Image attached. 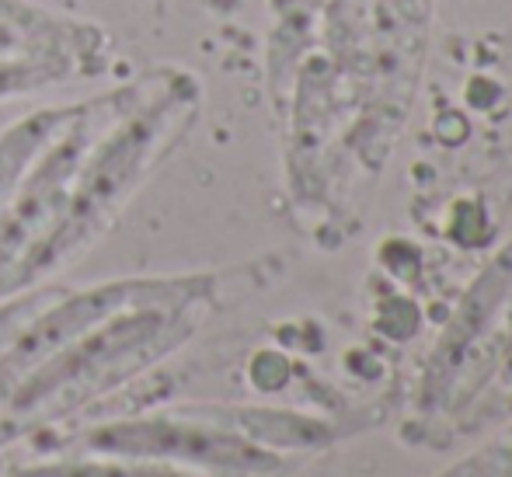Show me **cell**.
Listing matches in <instances>:
<instances>
[{
    "instance_id": "obj_2",
    "label": "cell",
    "mask_w": 512,
    "mask_h": 477,
    "mask_svg": "<svg viewBox=\"0 0 512 477\" xmlns=\"http://www.w3.org/2000/svg\"><path fill=\"white\" fill-rule=\"evenodd\" d=\"M7 477H192L171 467H157L150 460H49V464L18 467Z\"/></svg>"
},
{
    "instance_id": "obj_3",
    "label": "cell",
    "mask_w": 512,
    "mask_h": 477,
    "mask_svg": "<svg viewBox=\"0 0 512 477\" xmlns=\"http://www.w3.org/2000/svg\"><path fill=\"white\" fill-rule=\"evenodd\" d=\"M39 310H46V300H39V296H32V300H14L0 310V352L32 324V317L39 314Z\"/></svg>"
},
{
    "instance_id": "obj_4",
    "label": "cell",
    "mask_w": 512,
    "mask_h": 477,
    "mask_svg": "<svg viewBox=\"0 0 512 477\" xmlns=\"http://www.w3.org/2000/svg\"><path fill=\"white\" fill-rule=\"evenodd\" d=\"M4 46H14V39H11V35H4V28H0V49H4Z\"/></svg>"
},
{
    "instance_id": "obj_1",
    "label": "cell",
    "mask_w": 512,
    "mask_h": 477,
    "mask_svg": "<svg viewBox=\"0 0 512 477\" xmlns=\"http://www.w3.org/2000/svg\"><path fill=\"white\" fill-rule=\"evenodd\" d=\"M164 342H168V321L154 307L119 314V321L115 314L105 317L102 324L77 335L56 356H49L32 377L18 383V390L0 408V446L77 408L126 373L140 370L161 352Z\"/></svg>"
}]
</instances>
